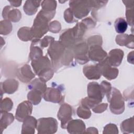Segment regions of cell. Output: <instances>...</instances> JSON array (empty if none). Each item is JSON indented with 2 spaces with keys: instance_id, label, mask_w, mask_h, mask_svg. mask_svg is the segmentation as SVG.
Wrapping results in <instances>:
<instances>
[{
  "instance_id": "cell-17",
  "label": "cell",
  "mask_w": 134,
  "mask_h": 134,
  "mask_svg": "<svg viewBox=\"0 0 134 134\" xmlns=\"http://www.w3.org/2000/svg\"><path fill=\"white\" fill-rule=\"evenodd\" d=\"M66 128L70 133H84L85 130V125L81 120H71L68 122Z\"/></svg>"
},
{
  "instance_id": "cell-22",
  "label": "cell",
  "mask_w": 134,
  "mask_h": 134,
  "mask_svg": "<svg viewBox=\"0 0 134 134\" xmlns=\"http://www.w3.org/2000/svg\"><path fill=\"white\" fill-rule=\"evenodd\" d=\"M18 82L15 79H7L1 83V87L4 89V92L8 94L14 93L18 88Z\"/></svg>"
},
{
  "instance_id": "cell-37",
  "label": "cell",
  "mask_w": 134,
  "mask_h": 134,
  "mask_svg": "<svg viewBox=\"0 0 134 134\" xmlns=\"http://www.w3.org/2000/svg\"><path fill=\"white\" fill-rule=\"evenodd\" d=\"M49 29L50 31L53 32H58L61 29V25L60 23L55 20L50 23L49 25Z\"/></svg>"
},
{
  "instance_id": "cell-36",
  "label": "cell",
  "mask_w": 134,
  "mask_h": 134,
  "mask_svg": "<svg viewBox=\"0 0 134 134\" xmlns=\"http://www.w3.org/2000/svg\"><path fill=\"white\" fill-rule=\"evenodd\" d=\"M54 41V38L50 36H46L42 40H40V46L41 48L47 47Z\"/></svg>"
},
{
  "instance_id": "cell-15",
  "label": "cell",
  "mask_w": 134,
  "mask_h": 134,
  "mask_svg": "<svg viewBox=\"0 0 134 134\" xmlns=\"http://www.w3.org/2000/svg\"><path fill=\"white\" fill-rule=\"evenodd\" d=\"M123 57L124 52L122 50L119 49H115L111 50L109 52L108 57L107 58L110 65L116 67L121 64Z\"/></svg>"
},
{
  "instance_id": "cell-38",
  "label": "cell",
  "mask_w": 134,
  "mask_h": 134,
  "mask_svg": "<svg viewBox=\"0 0 134 134\" xmlns=\"http://www.w3.org/2000/svg\"><path fill=\"white\" fill-rule=\"evenodd\" d=\"M64 16L65 20L68 23H73V22L76 21V20H75L73 18V13L70 8H69L65 10V11L64 12Z\"/></svg>"
},
{
  "instance_id": "cell-18",
  "label": "cell",
  "mask_w": 134,
  "mask_h": 134,
  "mask_svg": "<svg viewBox=\"0 0 134 134\" xmlns=\"http://www.w3.org/2000/svg\"><path fill=\"white\" fill-rule=\"evenodd\" d=\"M22 133H34L35 129L37 127V120L32 116L27 117L23 121Z\"/></svg>"
},
{
  "instance_id": "cell-3",
  "label": "cell",
  "mask_w": 134,
  "mask_h": 134,
  "mask_svg": "<svg viewBox=\"0 0 134 134\" xmlns=\"http://www.w3.org/2000/svg\"><path fill=\"white\" fill-rule=\"evenodd\" d=\"M48 21L49 20L39 12L30 28L32 37L39 39L47 33L49 29Z\"/></svg>"
},
{
  "instance_id": "cell-31",
  "label": "cell",
  "mask_w": 134,
  "mask_h": 134,
  "mask_svg": "<svg viewBox=\"0 0 134 134\" xmlns=\"http://www.w3.org/2000/svg\"><path fill=\"white\" fill-rule=\"evenodd\" d=\"M42 4V10L49 12V13H54L55 12V9L57 6L56 1H44L41 2Z\"/></svg>"
},
{
  "instance_id": "cell-4",
  "label": "cell",
  "mask_w": 134,
  "mask_h": 134,
  "mask_svg": "<svg viewBox=\"0 0 134 134\" xmlns=\"http://www.w3.org/2000/svg\"><path fill=\"white\" fill-rule=\"evenodd\" d=\"M108 102L110 103V109L115 114H120L125 109V103L120 91L113 87L111 89V94Z\"/></svg>"
},
{
  "instance_id": "cell-5",
  "label": "cell",
  "mask_w": 134,
  "mask_h": 134,
  "mask_svg": "<svg viewBox=\"0 0 134 134\" xmlns=\"http://www.w3.org/2000/svg\"><path fill=\"white\" fill-rule=\"evenodd\" d=\"M37 130L38 133H54L58 128V122L52 117L41 118L37 120Z\"/></svg>"
},
{
  "instance_id": "cell-1",
  "label": "cell",
  "mask_w": 134,
  "mask_h": 134,
  "mask_svg": "<svg viewBox=\"0 0 134 134\" xmlns=\"http://www.w3.org/2000/svg\"><path fill=\"white\" fill-rule=\"evenodd\" d=\"M31 65L36 74L43 82H46L52 77L53 68L47 56H42L32 60Z\"/></svg>"
},
{
  "instance_id": "cell-2",
  "label": "cell",
  "mask_w": 134,
  "mask_h": 134,
  "mask_svg": "<svg viewBox=\"0 0 134 134\" xmlns=\"http://www.w3.org/2000/svg\"><path fill=\"white\" fill-rule=\"evenodd\" d=\"M66 48L61 42L57 41H53L50 45L47 52L51 58L54 69L57 67V64L61 63L63 64V61L67 65V61H69L67 57L72 55V54L69 50L67 51Z\"/></svg>"
},
{
  "instance_id": "cell-19",
  "label": "cell",
  "mask_w": 134,
  "mask_h": 134,
  "mask_svg": "<svg viewBox=\"0 0 134 134\" xmlns=\"http://www.w3.org/2000/svg\"><path fill=\"white\" fill-rule=\"evenodd\" d=\"M83 71L85 76L90 80H97L102 75L97 65H86L83 68Z\"/></svg>"
},
{
  "instance_id": "cell-25",
  "label": "cell",
  "mask_w": 134,
  "mask_h": 134,
  "mask_svg": "<svg viewBox=\"0 0 134 134\" xmlns=\"http://www.w3.org/2000/svg\"><path fill=\"white\" fill-rule=\"evenodd\" d=\"M14 116L12 114L7 112H1V128L3 130L14 121Z\"/></svg>"
},
{
  "instance_id": "cell-8",
  "label": "cell",
  "mask_w": 134,
  "mask_h": 134,
  "mask_svg": "<svg viewBox=\"0 0 134 134\" xmlns=\"http://www.w3.org/2000/svg\"><path fill=\"white\" fill-rule=\"evenodd\" d=\"M97 66L99 68L102 75L109 80L115 79L118 74V70L116 68H111L107 58L97 63Z\"/></svg>"
},
{
  "instance_id": "cell-33",
  "label": "cell",
  "mask_w": 134,
  "mask_h": 134,
  "mask_svg": "<svg viewBox=\"0 0 134 134\" xmlns=\"http://www.w3.org/2000/svg\"><path fill=\"white\" fill-rule=\"evenodd\" d=\"M13 103L9 98H5L1 102V112L9 111L12 109Z\"/></svg>"
},
{
  "instance_id": "cell-16",
  "label": "cell",
  "mask_w": 134,
  "mask_h": 134,
  "mask_svg": "<svg viewBox=\"0 0 134 134\" xmlns=\"http://www.w3.org/2000/svg\"><path fill=\"white\" fill-rule=\"evenodd\" d=\"M17 76L23 82L28 83L35 76V75L32 72L30 66L28 64H25L18 69Z\"/></svg>"
},
{
  "instance_id": "cell-14",
  "label": "cell",
  "mask_w": 134,
  "mask_h": 134,
  "mask_svg": "<svg viewBox=\"0 0 134 134\" xmlns=\"http://www.w3.org/2000/svg\"><path fill=\"white\" fill-rule=\"evenodd\" d=\"M75 40V35L73 28L68 29L64 30L60 37V42H61L65 47L69 48L73 46Z\"/></svg>"
},
{
  "instance_id": "cell-23",
  "label": "cell",
  "mask_w": 134,
  "mask_h": 134,
  "mask_svg": "<svg viewBox=\"0 0 134 134\" xmlns=\"http://www.w3.org/2000/svg\"><path fill=\"white\" fill-rule=\"evenodd\" d=\"M41 1H27L24 6V10L29 15L35 14L39 7Z\"/></svg>"
},
{
  "instance_id": "cell-13",
  "label": "cell",
  "mask_w": 134,
  "mask_h": 134,
  "mask_svg": "<svg viewBox=\"0 0 134 134\" xmlns=\"http://www.w3.org/2000/svg\"><path fill=\"white\" fill-rule=\"evenodd\" d=\"M43 97L46 101L56 103H60L63 100V95L59 87H48L44 93Z\"/></svg>"
},
{
  "instance_id": "cell-35",
  "label": "cell",
  "mask_w": 134,
  "mask_h": 134,
  "mask_svg": "<svg viewBox=\"0 0 134 134\" xmlns=\"http://www.w3.org/2000/svg\"><path fill=\"white\" fill-rule=\"evenodd\" d=\"M103 133H118V128L115 124H109L107 125L104 128Z\"/></svg>"
},
{
  "instance_id": "cell-12",
  "label": "cell",
  "mask_w": 134,
  "mask_h": 134,
  "mask_svg": "<svg viewBox=\"0 0 134 134\" xmlns=\"http://www.w3.org/2000/svg\"><path fill=\"white\" fill-rule=\"evenodd\" d=\"M100 46L99 44H94L90 46L88 52V56L91 60L101 62L106 58L107 54Z\"/></svg>"
},
{
  "instance_id": "cell-9",
  "label": "cell",
  "mask_w": 134,
  "mask_h": 134,
  "mask_svg": "<svg viewBox=\"0 0 134 134\" xmlns=\"http://www.w3.org/2000/svg\"><path fill=\"white\" fill-rule=\"evenodd\" d=\"M74 54L76 60L80 64H85L88 61V47L85 42H80L74 46Z\"/></svg>"
},
{
  "instance_id": "cell-20",
  "label": "cell",
  "mask_w": 134,
  "mask_h": 134,
  "mask_svg": "<svg viewBox=\"0 0 134 134\" xmlns=\"http://www.w3.org/2000/svg\"><path fill=\"white\" fill-rule=\"evenodd\" d=\"M3 11V17L5 19H7L13 22H17L19 20L21 17L20 11L17 9H11L10 6H6Z\"/></svg>"
},
{
  "instance_id": "cell-34",
  "label": "cell",
  "mask_w": 134,
  "mask_h": 134,
  "mask_svg": "<svg viewBox=\"0 0 134 134\" xmlns=\"http://www.w3.org/2000/svg\"><path fill=\"white\" fill-rule=\"evenodd\" d=\"M102 90V91L104 94V95H106L107 100L109 98L110 94H111V85L109 83L107 82V81H103L101 83V84L100 85Z\"/></svg>"
},
{
  "instance_id": "cell-6",
  "label": "cell",
  "mask_w": 134,
  "mask_h": 134,
  "mask_svg": "<svg viewBox=\"0 0 134 134\" xmlns=\"http://www.w3.org/2000/svg\"><path fill=\"white\" fill-rule=\"evenodd\" d=\"M69 5L73 14L76 18L81 19L88 14L91 6L90 1H70Z\"/></svg>"
},
{
  "instance_id": "cell-21",
  "label": "cell",
  "mask_w": 134,
  "mask_h": 134,
  "mask_svg": "<svg viewBox=\"0 0 134 134\" xmlns=\"http://www.w3.org/2000/svg\"><path fill=\"white\" fill-rule=\"evenodd\" d=\"M116 43L121 46H126L129 48H133V35L121 34L117 35L116 38Z\"/></svg>"
},
{
  "instance_id": "cell-10",
  "label": "cell",
  "mask_w": 134,
  "mask_h": 134,
  "mask_svg": "<svg viewBox=\"0 0 134 134\" xmlns=\"http://www.w3.org/2000/svg\"><path fill=\"white\" fill-rule=\"evenodd\" d=\"M72 108L68 104H62L58 113V118L61 122V128H66L68 122L72 120Z\"/></svg>"
},
{
  "instance_id": "cell-24",
  "label": "cell",
  "mask_w": 134,
  "mask_h": 134,
  "mask_svg": "<svg viewBox=\"0 0 134 134\" xmlns=\"http://www.w3.org/2000/svg\"><path fill=\"white\" fill-rule=\"evenodd\" d=\"M28 88L39 91L43 95L47 90V85L45 82L41 81L39 78H37L28 85Z\"/></svg>"
},
{
  "instance_id": "cell-30",
  "label": "cell",
  "mask_w": 134,
  "mask_h": 134,
  "mask_svg": "<svg viewBox=\"0 0 134 134\" xmlns=\"http://www.w3.org/2000/svg\"><path fill=\"white\" fill-rule=\"evenodd\" d=\"M120 129L123 133L133 132V117H131L130 118L124 120L120 125Z\"/></svg>"
},
{
  "instance_id": "cell-39",
  "label": "cell",
  "mask_w": 134,
  "mask_h": 134,
  "mask_svg": "<svg viewBox=\"0 0 134 134\" xmlns=\"http://www.w3.org/2000/svg\"><path fill=\"white\" fill-rule=\"evenodd\" d=\"M108 106V104L107 103L105 104H97L96 106H95L93 108V111L97 113H100L104 110H105Z\"/></svg>"
},
{
  "instance_id": "cell-29",
  "label": "cell",
  "mask_w": 134,
  "mask_h": 134,
  "mask_svg": "<svg viewBox=\"0 0 134 134\" xmlns=\"http://www.w3.org/2000/svg\"><path fill=\"white\" fill-rule=\"evenodd\" d=\"M18 36L20 40L23 41L30 40L33 38L31 33L30 28L25 27L19 29L18 31Z\"/></svg>"
},
{
  "instance_id": "cell-32",
  "label": "cell",
  "mask_w": 134,
  "mask_h": 134,
  "mask_svg": "<svg viewBox=\"0 0 134 134\" xmlns=\"http://www.w3.org/2000/svg\"><path fill=\"white\" fill-rule=\"evenodd\" d=\"M77 114L81 118L84 119L89 118L91 115V112L90 110V108L81 104V105L77 108Z\"/></svg>"
},
{
  "instance_id": "cell-28",
  "label": "cell",
  "mask_w": 134,
  "mask_h": 134,
  "mask_svg": "<svg viewBox=\"0 0 134 134\" xmlns=\"http://www.w3.org/2000/svg\"><path fill=\"white\" fill-rule=\"evenodd\" d=\"M133 1H126L125 5L126 6V15L128 23L131 25H133Z\"/></svg>"
},
{
  "instance_id": "cell-26",
  "label": "cell",
  "mask_w": 134,
  "mask_h": 134,
  "mask_svg": "<svg viewBox=\"0 0 134 134\" xmlns=\"http://www.w3.org/2000/svg\"><path fill=\"white\" fill-rule=\"evenodd\" d=\"M42 96H43V94L41 92L36 90H32L28 93L27 98L29 102L36 105L40 102Z\"/></svg>"
},
{
  "instance_id": "cell-27",
  "label": "cell",
  "mask_w": 134,
  "mask_h": 134,
  "mask_svg": "<svg viewBox=\"0 0 134 134\" xmlns=\"http://www.w3.org/2000/svg\"><path fill=\"white\" fill-rule=\"evenodd\" d=\"M114 26L116 31L118 34H122L127 30L128 23L123 18H118L116 19Z\"/></svg>"
},
{
  "instance_id": "cell-7",
  "label": "cell",
  "mask_w": 134,
  "mask_h": 134,
  "mask_svg": "<svg viewBox=\"0 0 134 134\" xmlns=\"http://www.w3.org/2000/svg\"><path fill=\"white\" fill-rule=\"evenodd\" d=\"M87 94L88 98L96 105L102 102L104 96L100 85L95 82H91L87 85Z\"/></svg>"
},
{
  "instance_id": "cell-11",
  "label": "cell",
  "mask_w": 134,
  "mask_h": 134,
  "mask_svg": "<svg viewBox=\"0 0 134 134\" xmlns=\"http://www.w3.org/2000/svg\"><path fill=\"white\" fill-rule=\"evenodd\" d=\"M32 106L29 101H24L19 104L16 111L15 117L19 121H23L31 114Z\"/></svg>"
}]
</instances>
